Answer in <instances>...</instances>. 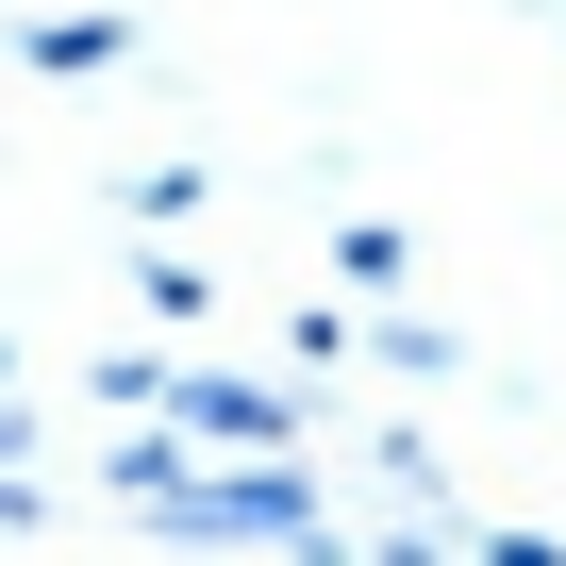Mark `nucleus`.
Wrapping results in <instances>:
<instances>
[{
    "instance_id": "f257e3e1",
    "label": "nucleus",
    "mask_w": 566,
    "mask_h": 566,
    "mask_svg": "<svg viewBox=\"0 0 566 566\" xmlns=\"http://www.w3.org/2000/svg\"><path fill=\"white\" fill-rule=\"evenodd\" d=\"M167 433L184 450H233V467H301V384H250V367H167Z\"/></svg>"
},
{
    "instance_id": "f03ea898",
    "label": "nucleus",
    "mask_w": 566,
    "mask_h": 566,
    "mask_svg": "<svg viewBox=\"0 0 566 566\" xmlns=\"http://www.w3.org/2000/svg\"><path fill=\"white\" fill-rule=\"evenodd\" d=\"M18 51H34V67H51V84H101V67H117V51H134V18H34V34H18Z\"/></svg>"
},
{
    "instance_id": "7ed1b4c3",
    "label": "nucleus",
    "mask_w": 566,
    "mask_h": 566,
    "mask_svg": "<svg viewBox=\"0 0 566 566\" xmlns=\"http://www.w3.org/2000/svg\"><path fill=\"white\" fill-rule=\"evenodd\" d=\"M367 350H384V367H417V384H450V367H467V350H450L433 317H367Z\"/></svg>"
}]
</instances>
